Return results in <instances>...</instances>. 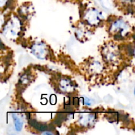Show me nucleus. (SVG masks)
Masks as SVG:
<instances>
[{
    "label": "nucleus",
    "instance_id": "obj_4",
    "mask_svg": "<svg viewBox=\"0 0 135 135\" xmlns=\"http://www.w3.org/2000/svg\"><path fill=\"white\" fill-rule=\"evenodd\" d=\"M103 55L105 61L109 63H114L119 59V52L115 46H109L104 48Z\"/></svg>",
    "mask_w": 135,
    "mask_h": 135
},
{
    "label": "nucleus",
    "instance_id": "obj_10",
    "mask_svg": "<svg viewBox=\"0 0 135 135\" xmlns=\"http://www.w3.org/2000/svg\"><path fill=\"white\" fill-rule=\"evenodd\" d=\"M90 69L91 70V72L93 73H99L102 72L103 70V66L101 63L98 61H95L92 63L90 66Z\"/></svg>",
    "mask_w": 135,
    "mask_h": 135
},
{
    "label": "nucleus",
    "instance_id": "obj_8",
    "mask_svg": "<svg viewBox=\"0 0 135 135\" xmlns=\"http://www.w3.org/2000/svg\"><path fill=\"white\" fill-rule=\"evenodd\" d=\"M12 117H13V121H14L15 129L17 131H21L23 127V121H22V118L17 113H13Z\"/></svg>",
    "mask_w": 135,
    "mask_h": 135
},
{
    "label": "nucleus",
    "instance_id": "obj_12",
    "mask_svg": "<svg viewBox=\"0 0 135 135\" xmlns=\"http://www.w3.org/2000/svg\"><path fill=\"white\" fill-rule=\"evenodd\" d=\"M9 0H0V8H3L9 3Z\"/></svg>",
    "mask_w": 135,
    "mask_h": 135
},
{
    "label": "nucleus",
    "instance_id": "obj_7",
    "mask_svg": "<svg viewBox=\"0 0 135 135\" xmlns=\"http://www.w3.org/2000/svg\"><path fill=\"white\" fill-rule=\"evenodd\" d=\"M19 25L20 22L19 23L16 24L15 21H14L13 19H11L9 21V23H8L7 27V29L5 30V31H9V34H10L9 35L11 36L13 38H15L18 34H19V29L21 28Z\"/></svg>",
    "mask_w": 135,
    "mask_h": 135
},
{
    "label": "nucleus",
    "instance_id": "obj_11",
    "mask_svg": "<svg viewBox=\"0 0 135 135\" xmlns=\"http://www.w3.org/2000/svg\"><path fill=\"white\" fill-rule=\"evenodd\" d=\"M100 3L107 9H112L115 7L114 0H100Z\"/></svg>",
    "mask_w": 135,
    "mask_h": 135
},
{
    "label": "nucleus",
    "instance_id": "obj_6",
    "mask_svg": "<svg viewBox=\"0 0 135 135\" xmlns=\"http://www.w3.org/2000/svg\"><path fill=\"white\" fill-rule=\"evenodd\" d=\"M59 87L62 92L67 93L73 92L75 89L72 81L68 78H63L61 79L59 83Z\"/></svg>",
    "mask_w": 135,
    "mask_h": 135
},
{
    "label": "nucleus",
    "instance_id": "obj_3",
    "mask_svg": "<svg viewBox=\"0 0 135 135\" xmlns=\"http://www.w3.org/2000/svg\"><path fill=\"white\" fill-rule=\"evenodd\" d=\"M84 18L90 25L96 26L101 22L102 19V15L101 12L97 9H90L85 14Z\"/></svg>",
    "mask_w": 135,
    "mask_h": 135
},
{
    "label": "nucleus",
    "instance_id": "obj_9",
    "mask_svg": "<svg viewBox=\"0 0 135 135\" xmlns=\"http://www.w3.org/2000/svg\"><path fill=\"white\" fill-rule=\"evenodd\" d=\"M30 124L31 126L34 127L36 129H37L38 131H50L49 130V127L47 125L40 123L37 122L35 120H31L30 121Z\"/></svg>",
    "mask_w": 135,
    "mask_h": 135
},
{
    "label": "nucleus",
    "instance_id": "obj_13",
    "mask_svg": "<svg viewBox=\"0 0 135 135\" xmlns=\"http://www.w3.org/2000/svg\"><path fill=\"white\" fill-rule=\"evenodd\" d=\"M43 134H54V133H51V132H47V131H45L44 133H43Z\"/></svg>",
    "mask_w": 135,
    "mask_h": 135
},
{
    "label": "nucleus",
    "instance_id": "obj_5",
    "mask_svg": "<svg viewBox=\"0 0 135 135\" xmlns=\"http://www.w3.org/2000/svg\"><path fill=\"white\" fill-rule=\"evenodd\" d=\"M96 121V115L94 113H84L79 119V125L85 127L92 126Z\"/></svg>",
    "mask_w": 135,
    "mask_h": 135
},
{
    "label": "nucleus",
    "instance_id": "obj_1",
    "mask_svg": "<svg viewBox=\"0 0 135 135\" xmlns=\"http://www.w3.org/2000/svg\"><path fill=\"white\" fill-rule=\"evenodd\" d=\"M110 30L115 33V36L123 38L124 35H127L129 31V26L123 19H117L113 22L111 26Z\"/></svg>",
    "mask_w": 135,
    "mask_h": 135
},
{
    "label": "nucleus",
    "instance_id": "obj_2",
    "mask_svg": "<svg viewBox=\"0 0 135 135\" xmlns=\"http://www.w3.org/2000/svg\"><path fill=\"white\" fill-rule=\"evenodd\" d=\"M31 51L36 57L40 59H44L48 54L47 46L42 42H36L32 46Z\"/></svg>",
    "mask_w": 135,
    "mask_h": 135
}]
</instances>
